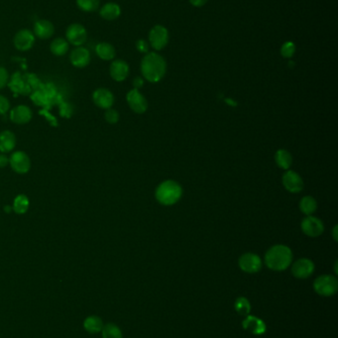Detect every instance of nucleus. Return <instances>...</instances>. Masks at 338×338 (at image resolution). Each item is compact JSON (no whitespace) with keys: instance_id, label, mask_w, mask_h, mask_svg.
I'll return each instance as SVG.
<instances>
[{"instance_id":"9b49d317","label":"nucleus","mask_w":338,"mask_h":338,"mask_svg":"<svg viewBox=\"0 0 338 338\" xmlns=\"http://www.w3.org/2000/svg\"><path fill=\"white\" fill-rule=\"evenodd\" d=\"M92 60L91 52L84 46L75 47L70 53V61L77 68H84L90 64Z\"/></svg>"},{"instance_id":"f257e3e1","label":"nucleus","mask_w":338,"mask_h":338,"mask_svg":"<svg viewBox=\"0 0 338 338\" xmlns=\"http://www.w3.org/2000/svg\"><path fill=\"white\" fill-rule=\"evenodd\" d=\"M167 64L164 57L156 53H148L141 61V72L149 82H159L165 75Z\"/></svg>"},{"instance_id":"20e7f679","label":"nucleus","mask_w":338,"mask_h":338,"mask_svg":"<svg viewBox=\"0 0 338 338\" xmlns=\"http://www.w3.org/2000/svg\"><path fill=\"white\" fill-rule=\"evenodd\" d=\"M65 40L74 47L84 46L88 41V31L81 23H72L65 30Z\"/></svg>"},{"instance_id":"4c0bfd02","label":"nucleus","mask_w":338,"mask_h":338,"mask_svg":"<svg viewBox=\"0 0 338 338\" xmlns=\"http://www.w3.org/2000/svg\"><path fill=\"white\" fill-rule=\"evenodd\" d=\"M40 115H43V116H45L47 119H48V121L51 123V125L52 126H58V123H57V120L50 114V113H48V111H47V109H44V110H42V111H40Z\"/></svg>"},{"instance_id":"ddd939ff","label":"nucleus","mask_w":338,"mask_h":338,"mask_svg":"<svg viewBox=\"0 0 338 338\" xmlns=\"http://www.w3.org/2000/svg\"><path fill=\"white\" fill-rule=\"evenodd\" d=\"M283 184L291 193H300L304 189V180L295 171L288 170L283 176Z\"/></svg>"},{"instance_id":"f704fd0d","label":"nucleus","mask_w":338,"mask_h":338,"mask_svg":"<svg viewBox=\"0 0 338 338\" xmlns=\"http://www.w3.org/2000/svg\"><path fill=\"white\" fill-rule=\"evenodd\" d=\"M149 43L143 39H140L136 42V49L139 53H142V54H148L149 52Z\"/></svg>"},{"instance_id":"f3484780","label":"nucleus","mask_w":338,"mask_h":338,"mask_svg":"<svg viewBox=\"0 0 338 338\" xmlns=\"http://www.w3.org/2000/svg\"><path fill=\"white\" fill-rule=\"evenodd\" d=\"M109 73L113 80L117 82L124 81L129 74V65L123 59H115L109 66Z\"/></svg>"},{"instance_id":"6e6552de","label":"nucleus","mask_w":338,"mask_h":338,"mask_svg":"<svg viewBox=\"0 0 338 338\" xmlns=\"http://www.w3.org/2000/svg\"><path fill=\"white\" fill-rule=\"evenodd\" d=\"M9 164L14 172L18 174H25L31 168L30 157L26 152L17 150L10 155Z\"/></svg>"},{"instance_id":"a878e982","label":"nucleus","mask_w":338,"mask_h":338,"mask_svg":"<svg viewBox=\"0 0 338 338\" xmlns=\"http://www.w3.org/2000/svg\"><path fill=\"white\" fill-rule=\"evenodd\" d=\"M84 326L86 330L89 331L90 333H97L102 330L103 323H102V320L98 316L92 315L85 320Z\"/></svg>"},{"instance_id":"dca6fc26","label":"nucleus","mask_w":338,"mask_h":338,"mask_svg":"<svg viewBox=\"0 0 338 338\" xmlns=\"http://www.w3.org/2000/svg\"><path fill=\"white\" fill-rule=\"evenodd\" d=\"M302 229L305 234L310 237H316L322 234L324 230L323 223L312 216H307L302 222Z\"/></svg>"},{"instance_id":"7c9ffc66","label":"nucleus","mask_w":338,"mask_h":338,"mask_svg":"<svg viewBox=\"0 0 338 338\" xmlns=\"http://www.w3.org/2000/svg\"><path fill=\"white\" fill-rule=\"evenodd\" d=\"M235 310L240 314V315H248L250 310H251V305L249 303V301L244 298V297H240L236 300L235 302Z\"/></svg>"},{"instance_id":"c756f323","label":"nucleus","mask_w":338,"mask_h":338,"mask_svg":"<svg viewBox=\"0 0 338 338\" xmlns=\"http://www.w3.org/2000/svg\"><path fill=\"white\" fill-rule=\"evenodd\" d=\"M10 87L13 89V91H16L21 94H28L30 92V88L20 79L17 73H16V76L14 75V77L12 78Z\"/></svg>"},{"instance_id":"c9c22d12","label":"nucleus","mask_w":338,"mask_h":338,"mask_svg":"<svg viewBox=\"0 0 338 338\" xmlns=\"http://www.w3.org/2000/svg\"><path fill=\"white\" fill-rule=\"evenodd\" d=\"M10 109L9 100L0 94V115H5Z\"/></svg>"},{"instance_id":"2f4dec72","label":"nucleus","mask_w":338,"mask_h":338,"mask_svg":"<svg viewBox=\"0 0 338 338\" xmlns=\"http://www.w3.org/2000/svg\"><path fill=\"white\" fill-rule=\"evenodd\" d=\"M296 53V45L293 42L285 43L281 48V55L286 58H291Z\"/></svg>"},{"instance_id":"a211bd4d","label":"nucleus","mask_w":338,"mask_h":338,"mask_svg":"<svg viewBox=\"0 0 338 338\" xmlns=\"http://www.w3.org/2000/svg\"><path fill=\"white\" fill-rule=\"evenodd\" d=\"M32 117H33L32 110L26 105L16 106L10 111V115H9L11 122L17 125L28 124L32 120Z\"/></svg>"},{"instance_id":"393cba45","label":"nucleus","mask_w":338,"mask_h":338,"mask_svg":"<svg viewBox=\"0 0 338 338\" xmlns=\"http://www.w3.org/2000/svg\"><path fill=\"white\" fill-rule=\"evenodd\" d=\"M275 160L277 165L282 169H288L291 167L293 163V157L291 153L286 149H279L275 154Z\"/></svg>"},{"instance_id":"a19ab883","label":"nucleus","mask_w":338,"mask_h":338,"mask_svg":"<svg viewBox=\"0 0 338 338\" xmlns=\"http://www.w3.org/2000/svg\"><path fill=\"white\" fill-rule=\"evenodd\" d=\"M209 0H189L190 4L193 5L194 7H201L204 6Z\"/></svg>"},{"instance_id":"79ce46f5","label":"nucleus","mask_w":338,"mask_h":338,"mask_svg":"<svg viewBox=\"0 0 338 338\" xmlns=\"http://www.w3.org/2000/svg\"><path fill=\"white\" fill-rule=\"evenodd\" d=\"M3 210H4V212H5V213H7V214H8V213H10L11 211H13V210H12V207H11V206H9V205H6V206H4V209H3Z\"/></svg>"},{"instance_id":"423d86ee","label":"nucleus","mask_w":338,"mask_h":338,"mask_svg":"<svg viewBox=\"0 0 338 338\" xmlns=\"http://www.w3.org/2000/svg\"><path fill=\"white\" fill-rule=\"evenodd\" d=\"M35 42H36V37L30 29L19 30L13 38V45L15 49L19 52L29 51L34 47Z\"/></svg>"},{"instance_id":"1a4fd4ad","label":"nucleus","mask_w":338,"mask_h":338,"mask_svg":"<svg viewBox=\"0 0 338 338\" xmlns=\"http://www.w3.org/2000/svg\"><path fill=\"white\" fill-rule=\"evenodd\" d=\"M93 103L100 109L107 110L112 108L114 104V95L107 88H97L92 93Z\"/></svg>"},{"instance_id":"72a5a7b5","label":"nucleus","mask_w":338,"mask_h":338,"mask_svg":"<svg viewBox=\"0 0 338 338\" xmlns=\"http://www.w3.org/2000/svg\"><path fill=\"white\" fill-rule=\"evenodd\" d=\"M9 81V73L7 69L3 66H0V90L3 89Z\"/></svg>"},{"instance_id":"37998d69","label":"nucleus","mask_w":338,"mask_h":338,"mask_svg":"<svg viewBox=\"0 0 338 338\" xmlns=\"http://www.w3.org/2000/svg\"><path fill=\"white\" fill-rule=\"evenodd\" d=\"M333 238H334V240L335 241H337V225H335L334 226V228H333Z\"/></svg>"},{"instance_id":"39448f33","label":"nucleus","mask_w":338,"mask_h":338,"mask_svg":"<svg viewBox=\"0 0 338 338\" xmlns=\"http://www.w3.org/2000/svg\"><path fill=\"white\" fill-rule=\"evenodd\" d=\"M313 289L320 296L323 297L333 296L337 292V279L331 275L319 276L313 283Z\"/></svg>"},{"instance_id":"ea45409f","label":"nucleus","mask_w":338,"mask_h":338,"mask_svg":"<svg viewBox=\"0 0 338 338\" xmlns=\"http://www.w3.org/2000/svg\"><path fill=\"white\" fill-rule=\"evenodd\" d=\"M144 85V80L142 77L140 76H137L134 78L133 80V86H134V89H140L141 87H143Z\"/></svg>"},{"instance_id":"412c9836","label":"nucleus","mask_w":338,"mask_h":338,"mask_svg":"<svg viewBox=\"0 0 338 338\" xmlns=\"http://www.w3.org/2000/svg\"><path fill=\"white\" fill-rule=\"evenodd\" d=\"M95 54L102 60H112L116 56V50L113 45L107 42H100L95 46Z\"/></svg>"},{"instance_id":"6ab92c4d","label":"nucleus","mask_w":338,"mask_h":338,"mask_svg":"<svg viewBox=\"0 0 338 338\" xmlns=\"http://www.w3.org/2000/svg\"><path fill=\"white\" fill-rule=\"evenodd\" d=\"M99 16L106 21H113L121 15V8L117 3L107 2L99 9Z\"/></svg>"},{"instance_id":"f03ea898","label":"nucleus","mask_w":338,"mask_h":338,"mask_svg":"<svg viewBox=\"0 0 338 338\" xmlns=\"http://www.w3.org/2000/svg\"><path fill=\"white\" fill-rule=\"evenodd\" d=\"M293 254L292 250L282 244L271 247L265 255L266 265L274 271H284L292 263Z\"/></svg>"},{"instance_id":"7ed1b4c3","label":"nucleus","mask_w":338,"mask_h":338,"mask_svg":"<svg viewBox=\"0 0 338 338\" xmlns=\"http://www.w3.org/2000/svg\"><path fill=\"white\" fill-rule=\"evenodd\" d=\"M183 194L181 185L174 180H167L161 183L156 190V198L162 205L171 206L176 204Z\"/></svg>"},{"instance_id":"c85d7f7f","label":"nucleus","mask_w":338,"mask_h":338,"mask_svg":"<svg viewBox=\"0 0 338 338\" xmlns=\"http://www.w3.org/2000/svg\"><path fill=\"white\" fill-rule=\"evenodd\" d=\"M102 338H122L119 327L113 323H107L102 328Z\"/></svg>"},{"instance_id":"bb28decb","label":"nucleus","mask_w":338,"mask_h":338,"mask_svg":"<svg viewBox=\"0 0 338 338\" xmlns=\"http://www.w3.org/2000/svg\"><path fill=\"white\" fill-rule=\"evenodd\" d=\"M78 8L86 13H92L100 8V0H76Z\"/></svg>"},{"instance_id":"58836bf2","label":"nucleus","mask_w":338,"mask_h":338,"mask_svg":"<svg viewBox=\"0 0 338 338\" xmlns=\"http://www.w3.org/2000/svg\"><path fill=\"white\" fill-rule=\"evenodd\" d=\"M9 164V157L5 153H0V168H4Z\"/></svg>"},{"instance_id":"9d476101","label":"nucleus","mask_w":338,"mask_h":338,"mask_svg":"<svg viewBox=\"0 0 338 338\" xmlns=\"http://www.w3.org/2000/svg\"><path fill=\"white\" fill-rule=\"evenodd\" d=\"M126 100L130 109L136 114H143L148 109V102L138 89L130 90L127 93Z\"/></svg>"},{"instance_id":"cd10ccee","label":"nucleus","mask_w":338,"mask_h":338,"mask_svg":"<svg viewBox=\"0 0 338 338\" xmlns=\"http://www.w3.org/2000/svg\"><path fill=\"white\" fill-rule=\"evenodd\" d=\"M300 209L305 215L311 216L317 209V203L314 198L306 196L300 202Z\"/></svg>"},{"instance_id":"f8f14e48","label":"nucleus","mask_w":338,"mask_h":338,"mask_svg":"<svg viewBox=\"0 0 338 338\" xmlns=\"http://www.w3.org/2000/svg\"><path fill=\"white\" fill-rule=\"evenodd\" d=\"M239 267L246 273H257L262 268V260L257 254H243L239 258Z\"/></svg>"},{"instance_id":"4be33fe9","label":"nucleus","mask_w":338,"mask_h":338,"mask_svg":"<svg viewBox=\"0 0 338 338\" xmlns=\"http://www.w3.org/2000/svg\"><path fill=\"white\" fill-rule=\"evenodd\" d=\"M16 146V137L10 131L0 133V152L7 153L12 151Z\"/></svg>"},{"instance_id":"4468645a","label":"nucleus","mask_w":338,"mask_h":338,"mask_svg":"<svg viewBox=\"0 0 338 338\" xmlns=\"http://www.w3.org/2000/svg\"><path fill=\"white\" fill-rule=\"evenodd\" d=\"M314 271V264L307 258L297 260L292 266V273L296 278L307 279Z\"/></svg>"},{"instance_id":"e433bc0d","label":"nucleus","mask_w":338,"mask_h":338,"mask_svg":"<svg viewBox=\"0 0 338 338\" xmlns=\"http://www.w3.org/2000/svg\"><path fill=\"white\" fill-rule=\"evenodd\" d=\"M72 107L67 103H61L60 105V114L61 117L64 118H70L72 116Z\"/></svg>"},{"instance_id":"b1692460","label":"nucleus","mask_w":338,"mask_h":338,"mask_svg":"<svg viewBox=\"0 0 338 338\" xmlns=\"http://www.w3.org/2000/svg\"><path fill=\"white\" fill-rule=\"evenodd\" d=\"M29 207H30V202H29L28 197L24 194H19L14 199L12 210L17 215H24L25 213H27Z\"/></svg>"},{"instance_id":"aec40b11","label":"nucleus","mask_w":338,"mask_h":338,"mask_svg":"<svg viewBox=\"0 0 338 338\" xmlns=\"http://www.w3.org/2000/svg\"><path fill=\"white\" fill-rule=\"evenodd\" d=\"M243 328L250 331L251 333L255 335H261L264 334L266 331V325L263 320L253 316V315H247L244 321L242 322Z\"/></svg>"},{"instance_id":"0eeeda50","label":"nucleus","mask_w":338,"mask_h":338,"mask_svg":"<svg viewBox=\"0 0 338 338\" xmlns=\"http://www.w3.org/2000/svg\"><path fill=\"white\" fill-rule=\"evenodd\" d=\"M149 43L156 51L163 50L169 43V32L162 25H156L149 33Z\"/></svg>"},{"instance_id":"473e14b6","label":"nucleus","mask_w":338,"mask_h":338,"mask_svg":"<svg viewBox=\"0 0 338 338\" xmlns=\"http://www.w3.org/2000/svg\"><path fill=\"white\" fill-rule=\"evenodd\" d=\"M104 118H105V121L108 124L114 125V124H117L118 121H119V113L117 112L116 110L110 108V109L106 110V112L104 114Z\"/></svg>"},{"instance_id":"5701e85b","label":"nucleus","mask_w":338,"mask_h":338,"mask_svg":"<svg viewBox=\"0 0 338 338\" xmlns=\"http://www.w3.org/2000/svg\"><path fill=\"white\" fill-rule=\"evenodd\" d=\"M70 50V44L64 38L58 37L55 38L50 44V51L56 56H62L66 55Z\"/></svg>"},{"instance_id":"2eb2a0df","label":"nucleus","mask_w":338,"mask_h":338,"mask_svg":"<svg viewBox=\"0 0 338 338\" xmlns=\"http://www.w3.org/2000/svg\"><path fill=\"white\" fill-rule=\"evenodd\" d=\"M32 32L40 40H49L55 34V26L49 20L40 19L34 23Z\"/></svg>"}]
</instances>
